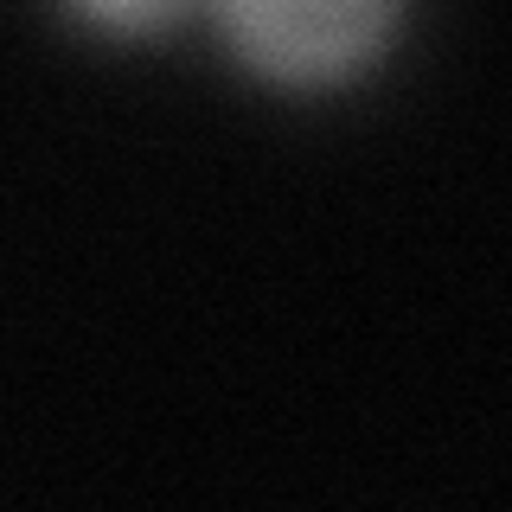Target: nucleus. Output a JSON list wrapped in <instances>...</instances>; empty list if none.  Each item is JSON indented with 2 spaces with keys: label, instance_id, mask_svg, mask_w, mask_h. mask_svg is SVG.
I'll return each mask as SVG.
<instances>
[{
  "label": "nucleus",
  "instance_id": "1",
  "mask_svg": "<svg viewBox=\"0 0 512 512\" xmlns=\"http://www.w3.org/2000/svg\"><path fill=\"white\" fill-rule=\"evenodd\" d=\"M224 52L269 90H346L397 45L410 0H205Z\"/></svg>",
  "mask_w": 512,
  "mask_h": 512
},
{
  "label": "nucleus",
  "instance_id": "2",
  "mask_svg": "<svg viewBox=\"0 0 512 512\" xmlns=\"http://www.w3.org/2000/svg\"><path fill=\"white\" fill-rule=\"evenodd\" d=\"M58 7L103 39H160V32L186 26L205 0H58Z\"/></svg>",
  "mask_w": 512,
  "mask_h": 512
}]
</instances>
